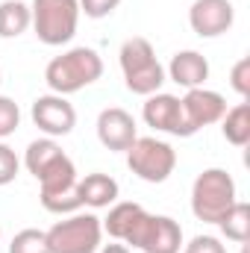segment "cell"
<instances>
[{
    "mask_svg": "<svg viewBox=\"0 0 250 253\" xmlns=\"http://www.w3.org/2000/svg\"><path fill=\"white\" fill-rule=\"evenodd\" d=\"M103 77V59L94 47H71L62 56H53L44 68V83L53 94H77L94 85Z\"/></svg>",
    "mask_w": 250,
    "mask_h": 253,
    "instance_id": "6da1fadb",
    "label": "cell"
},
{
    "mask_svg": "<svg viewBox=\"0 0 250 253\" xmlns=\"http://www.w3.org/2000/svg\"><path fill=\"white\" fill-rule=\"evenodd\" d=\"M118 62L124 71V85L132 94H156L162 88V83L168 80L165 77V68L156 59V50L153 44L144 39V36H132L121 44V53H118Z\"/></svg>",
    "mask_w": 250,
    "mask_h": 253,
    "instance_id": "7a4b0ae2",
    "label": "cell"
},
{
    "mask_svg": "<svg viewBox=\"0 0 250 253\" xmlns=\"http://www.w3.org/2000/svg\"><path fill=\"white\" fill-rule=\"evenodd\" d=\"M239 200L236 180L224 168H206L191 183V212L203 224H218L221 215Z\"/></svg>",
    "mask_w": 250,
    "mask_h": 253,
    "instance_id": "3957f363",
    "label": "cell"
},
{
    "mask_svg": "<svg viewBox=\"0 0 250 253\" xmlns=\"http://www.w3.org/2000/svg\"><path fill=\"white\" fill-rule=\"evenodd\" d=\"M30 27L39 42L47 47H62L77 36L80 27V0H33Z\"/></svg>",
    "mask_w": 250,
    "mask_h": 253,
    "instance_id": "277c9868",
    "label": "cell"
},
{
    "mask_svg": "<svg viewBox=\"0 0 250 253\" xmlns=\"http://www.w3.org/2000/svg\"><path fill=\"white\" fill-rule=\"evenodd\" d=\"M50 253H97L103 245V224L94 212H71L44 230Z\"/></svg>",
    "mask_w": 250,
    "mask_h": 253,
    "instance_id": "5b68a950",
    "label": "cell"
},
{
    "mask_svg": "<svg viewBox=\"0 0 250 253\" xmlns=\"http://www.w3.org/2000/svg\"><path fill=\"white\" fill-rule=\"evenodd\" d=\"M80 174H77V165L74 159L65 153L59 162H53L42 177H39V200L47 212L53 215H71V212H80L83 209V200H80Z\"/></svg>",
    "mask_w": 250,
    "mask_h": 253,
    "instance_id": "8992f818",
    "label": "cell"
},
{
    "mask_svg": "<svg viewBox=\"0 0 250 253\" xmlns=\"http://www.w3.org/2000/svg\"><path fill=\"white\" fill-rule=\"evenodd\" d=\"M126 168L144 183H165L177 168V150L156 135H138L126 150Z\"/></svg>",
    "mask_w": 250,
    "mask_h": 253,
    "instance_id": "52a82bcc",
    "label": "cell"
},
{
    "mask_svg": "<svg viewBox=\"0 0 250 253\" xmlns=\"http://www.w3.org/2000/svg\"><path fill=\"white\" fill-rule=\"evenodd\" d=\"M126 248H135L141 253H180L183 251V227L171 215H150L144 212L132 233L124 242Z\"/></svg>",
    "mask_w": 250,
    "mask_h": 253,
    "instance_id": "ba28073f",
    "label": "cell"
},
{
    "mask_svg": "<svg viewBox=\"0 0 250 253\" xmlns=\"http://www.w3.org/2000/svg\"><path fill=\"white\" fill-rule=\"evenodd\" d=\"M30 118H33V124L39 126L47 138H59V135L74 132V126H77V109H74V103H68V97L50 91V94H39L33 100Z\"/></svg>",
    "mask_w": 250,
    "mask_h": 253,
    "instance_id": "9c48e42d",
    "label": "cell"
},
{
    "mask_svg": "<svg viewBox=\"0 0 250 253\" xmlns=\"http://www.w3.org/2000/svg\"><path fill=\"white\" fill-rule=\"evenodd\" d=\"M183 103V118H186V126H188V135L200 132L203 126H212L218 124L227 112V100L221 91H212L206 85L200 88H188L186 94L180 97Z\"/></svg>",
    "mask_w": 250,
    "mask_h": 253,
    "instance_id": "30bf717a",
    "label": "cell"
},
{
    "mask_svg": "<svg viewBox=\"0 0 250 253\" xmlns=\"http://www.w3.org/2000/svg\"><path fill=\"white\" fill-rule=\"evenodd\" d=\"M141 118L156 132L188 138V126H186V118H183V103H180L177 94H168V91L147 94V100L141 106Z\"/></svg>",
    "mask_w": 250,
    "mask_h": 253,
    "instance_id": "8fae6325",
    "label": "cell"
},
{
    "mask_svg": "<svg viewBox=\"0 0 250 253\" xmlns=\"http://www.w3.org/2000/svg\"><path fill=\"white\" fill-rule=\"evenodd\" d=\"M236 24V9L230 0H194L188 9V27L200 39H218Z\"/></svg>",
    "mask_w": 250,
    "mask_h": 253,
    "instance_id": "7c38bea8",
    "label": "cell"
},
{
    "mask_svg": "<svg viewBox=\"0 0 250 253\" xmlns=\"http://www.w3.org/2000/svg\"><path fill=\"white\" fill-rule=\"evenodd\" d=\"M97 138L106 150L112 153H126L132 147V141L138 138V126L135 118L121 109V106H109L97 115Z\"/></svg>",
    "mask_w": 250,
    "mask_h": 253,
    "instance_id": "4fadbf2b",
    "label": "cell"
},
{
    "mask_svg": "<svg viewBox=\"0 0 250 253\" xmlns=\"http://www.w3.org/2000/svg\"><path fill=\"white\" fill-rule=\"evenodd\" d=\"M165 77L171 83H177L180 88H186V91L188 88H200L209 80V59L203 53H197V50H177L171 56V62H168Z\"/></svg>",
    "mask_w": 250,
    "mask_h": 253,
    "instance_id": "5bb4252c",
    "label": "cell"
},
{
    "mask_svg": "<svg viewBox=\"0 0 250 253\" xmlns=\"http://www.w3.org/2000/svg\"><path fill=\"white\" fill-rule=\"evenodd\" d=\"M77 189H80L83 206H88V209H109L118 200V194H121L118 180L109 177V174H103V171H91V174L80 177Z\"/></svg>",
    "mask_w": 250,
    "mask_h": 253,
    "instance_id": "9a60e30c",
    "label": "cell"
},
{
    "mask_svg": "<svg viewBox=\"0 0 250 253\" xmlns=\"http://www.w3.org/2000/svg\"><path fill=\"white\" fill-rule=\"evenodd\" d=\"M147 209L141 203H132V200H115L109 206V215L100 218L103 224V233L112 239V242H126V236L132 233V227L138 224V218L144 215Z\"/></svg>",
    "mask_w": 250,
    "mask_h": 253,
    "instance_id": "2e32d148",
    "label": "cell"
},
{
    "mask_svg": "<svg viewBox=\"0 0 250 253\" xmlns=\"http://www.w3.org/2000/svg\"><path fill=\"white\" fill-rule=\"evenodd\" d=\"M65 156V150L56 144V138H36V141H30L27 144V153H24V165H27V171L39 180L53 162H59Z\"/></svg>",
    "mask_w": 250,
    "mask_h": 253,
    "instance_id": "e0dca14e",
    "label": "cell"
},
{
    "mask_svg": "<svg viewBox=\"0 0 250 253\" xmlns=\"http://www.w3.org/2000/svg\"><path fill=\"white\" fill-rule=\"evenodd\" d=\"M218 124H221L224 138H227L233 147H248V141H250V103L248 100L236 103L233 109L224 112V118H221Z\"/></svg>",
    "mask_w": 250,
    "mask_h": 253,
    "instance_id": "ac0fdd59",
    "label": "cell"
},
{
    "mask_svg": "<svg viewBox=\"0 0 250 253\" xmlns=\"http://www.w3.org/2000/svg\"><path fill=\"white\" fill-rule=\"evenodd\" d=\"M218 230L224 239L236 242V245H248L250 239V203L245 200H236L218 221Z\"/></svg>",
    "mask_w": 250,
    "mask_h": 253,
    "instance_id": "d6986e66",
    "label": "cell"
},
{
    "mask_svg": "<svg viewBox=\"0 0 250 253\" xmlns=\"http://www.w3.org/2000/svg\"><path fill=\"white\" fill-rule=\"evenodd\" d=\"M30 30V6L24 0L0 3V39H18Z\"/></svg>",
    "mask_w": 250,
    "mask_h": 253,
    "instance_id": "ffe728a7",
    "label": "cell"
},
{
    "mask_svg": "<svg viewBox=\"0 0 250 253\" xmlns=\"http://www.w3.org/2000/svg\"><path fill=\"white\" fill-rule=\"evenodd\" d=\"M9 253H50L44 230L27 227V230L15 233V236H12V242H9Z\"/></svg>",
    "mask_w": 250,
    "mask_h": 253,
    "instance_id": "44dd1931",
    "label": "cell"
},
{
    "mask_svg": "<svg viewBox=\"0 0 250 253\" xmlns=\"http://www.w3.org/2000/svg\"><path fill=\"white\" fill-rule=\"evenodd\" d=\"M18 126H21V109H18V103L12 97L0 94V141L9 138V135H15Z\"/></svg>",
    "mask_w": 250,
    "mask_h": 253,
    "instance_id": "7402d4cb",
    "label": "cell"
},
{
    "mask_svg": "<svg viewBox=\"0 0 250 253\" xmlns=\"http://www.w3.org/2000/svg\"><path fill=\"white\" fill-rule=\"evenodd\" d=\"M18 174H21V159H18V153H15L6 141H0V189L9 186V183H15Z\"/></svg>",
    "mask_w": 250,
    "mask_h": 253,
    "instance_id": "603a6c76",
    "label": "cell"
},
{
    "mask_svg": "<svg viewBox=\"0 0 250 253\" xmlns=\"http://www.w3.org/2000/svg\"><path fill=\"white\" fill-rule=\"evenodd\" d=\"M230 85H233V91H236L242 100L250 97V56H242L239 62L233 65V71H230Z\"/></svg>",
    "mask_w": 250,
    "mask_h": 253,
    "instance_id": "cb8c5ba5",
    "label": "cell"
},
{
    "mask_svg": "<svg viewBox=\"0 0 250 253\" xmlns=\"http://www.w3.org/2000/svg\"><path fill=\"white\" fill-rule=\"evenodd\" d=\"M118 6H121V0H80V15L100 21V18H109Z\"/></svg>",
    "mask_w": 250,
    "mask_h": 253,
    "instance_id": "d4e9b609",
    "label": "cell"
},
{
    "mask_svg": "<svg viewBox=\"0 0 250 253\" xmlns=\"http://www.w3.org/2000/svg\"><path fill=\"white\" fill-rule=\"evenodd\" d=\"M183 253H227L218 236H194L188 245H183Z\"/></svg>",
    "mask_w": 250,
    "mask_h": 253,
    "instance_id": "484cf974",
    "label": "cell"
},
{
    "mask_svg": "<svg viewBox=\"0 0 250 253\" xmlns=\"http://www.w3.org/2000/svg\"><path fill=\"white\" fill-rule=\"evenodd\" d=\"M97 253H132V248H126L124 242H109V245H100Z\"/></svg>",
    "mask_w": 250,
    "mask_h": 253,
    "instance_id": "4316f807",
    "label": "cell"
},
{
    "mask_svg": "<svg viewBox=\"0 0 250 253\" xmlns=\"http://www.w3.org/2000/svg\"><path fill=\"white\" fill-rule=\"evenodd\" d=\"M0 239H3V230H0Z\"/></svg>",
    "mask_w": 250,
    "mask_h": 253,
    "instance_id": "83f0119b",
    "label": "cell"
},
{
    "mask_svg": "<svg viewBox=\"0 0 250 253\" xmlns=\"http://www.w3.org/2000/svg\"><path fill=\"white\" fill-rule=\"evenodd\" d=\"M0 83H3V74H0Z\"/></svg>",
    "mask_w": 250,
    "mask_h": 253,
    "instance_id": "f1b7e54d",
    "label": "cell"
}]
</instances>
